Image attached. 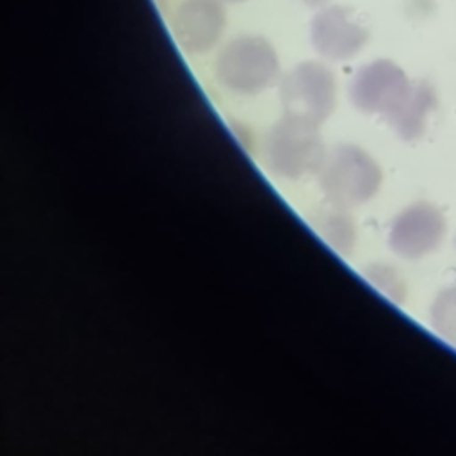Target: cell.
<instances>
[{"mask_svg": "<svg viewBox=\"0 0 456 456\" xmlns=\"http://www.w3.org/2000/svg\"><path fill=\"white\" fill-rule=\"evenodd\" d=\"M217 84L235 96H256L281 78L276 48L264 36L240 34L224 43L214 62Z\"/></svg>", "mask_w": 456, "mask_h": 456, "instance_id": "cell-1", "label": "cell"}, {"mask_svg": "<svg viewBox=\"0 0 456 456\" xmlns=\"http://www.w3.org/2000/svg\"><path fill=\"white\" fill-rule=\"evenodd\" d=\"M317 182L328 203L353 208L369 203L379 192L383 169L363 146L340 142L326 151Z\"/></svg>", "mask_w": 456, "mask_h": 456, "instance_id": "cell-2", "label": "cell"}, {"mask_svg": "<svg viewBox=\"0 0 456 456\" xmlns=\"http://www.w3.org/2000/svg\"><path fill=\"white\" fill-rule=\"evenodd\" d=\"M326 146L317 125L281 116L262 137L260 159L265 171L280 180H299L321 169Z\"/></svg>", "mask_w": 456, "mask_h": 456, "instance_id": "cell-3", "label": "cell"}, {"mask_svg": "<svg viewBox=\"0 0 456 456\" xmlns=\"http://www.w3.org/2000/svg\"><path fill=\"white\" fill-rule=\"evenodd\" d=\"M283 116L321 126L337 107V78L319 61H303L278 82Z\"/></svg>", "mask_w": 456, "mask_h": 456, "instance_id": "cell-4", "label": "cell"}, {"mask_svg": "<svg viewBox=\"0 0 456 456\" xmlns=\"http://www.w3.org/2000/svg\"><path fill=\"white\" fill-rule=\"evenodd\" d=\"M447 235L444 210L426 200L403 207L390 221L387 242L394 255L403 260H420L435 253Z\"/></svg>", "mask_w": 456, "mask_h": 456, "instance_id": "cell-5", "label": "cell"}, {"mask_svg": "<svg viewBox=\"0 0 456 456\" xmlns=\"http://www.w3.org/2000/svg\"><path fill=\"white\" fill-rule=\"evenodd\" d=\"M406 71L390 59H374L356 69L349 82V100L363 114L383 119L399 105L411 87Z\"/></svg>", "mask_w": 456, "mask_h": 456, "instance_id": "cell-6", "label": "cell"}, {"mask_svg": "<svg viewBox=\"0 0 456 456\" xmlns=\"http://www.w3.org/2000/svg\"><path fill=\"white\" fill-rule=\"evenodd\" d=\"M310 45L335 62L356 57L369 41V28L349 5H324L310 20Z\"/></svg>", "mask_w": 456, "mask_h": 456, "instance_id": "cell-7", "label": "cell"}, {"mask_svg": "<svg viewBox=\"0 0 456 456\" xmlns=\"http://www.w3.org/2000/svg\"><path fill=\"white\" fill-rule=\"evenodd\" d=\"M226 27L221 0H182L171 16V32L178 46L191 55L210 52Z\"/></svg>", "mask_w": 456, "mask_h": 456, "instance_id": "cell-8", "label": "cell"}, {"mask_svg": "<svg viewBox=\"0 0 456 456\" xmlns=\"http://www.w3.org/2000/svg\"><path fill=\"white\" fill-rule=\"evenodd\" d=\"M438 105V96L431 82L413 80L406 96L385 118L387 125L403 141H417L428 128V119Z\"/></svg>", "mask_w": 456, "mask_h": 456, "instance_id": "cell-9", "label": "cell"}, {"mask_svg": "<svg viewBox=\"0 0 456 456\" xmlns=\"http://www.w3.org/2000/svg\"><path fill=\"white\" fill-rule=\"evenodd\" d=\"M308 224L314 233L333 253L342 258H349L358 244V224L349 208L328 203L319 207L308 217Z\"/></svg>", "mask_w": 456, "mask_h": 456, "instance_id": "cell-10", "label": "cell"}, {"mask_svg": "<svg viewBox=\"0 0 456 456\" xmlns=\"http://www.w3.org/2000/svg\"><path fill=\"white\" fill-rule=\"evenodd\" d=\"M362 276L387 301L394 305H404L408 299V281L394 264L370 262L362 269Z\"/></svg>", "mask_w": 456, "mask_h": 456, "instance_id": "cell-11", "label": "cell"}, {"mask_svg": "<svg viewBox=\"0 0 456 456\" xmlns=\"http://www.w3.org/2000/svg\"><path fill=\"white\" fill-rule=\"evenodd\" d=\"M429 326L456 349V283L442 287L429 305Z\"/></svg>", "mask_w": 456, "mask_h": 456, "instance_id": "cell-12", "label": "cell"}, {"mask_svg": "<svg viewBox=\"0 0 456 456\" xmlns=\"http://www.w3.org/2000/svg\"><path fill=\"white\" fill-rule=\"evenodd\" d=\"M299 2H303L306 7H312V9H321V7L328 5V2H330V0H299Z\"/></svg>", "mask_w": 456, "mask_h": 456, "instance_id": "cell-13", "label": "cell"}, {"mask_svg": "<svg viewBox=\"0 0 456 456\" xmlns=\"http://www.w3.org/2000/svg\"><path fill=\"white\" fill-rule=\"evenodd\" d=\"M224 2H244V0H224Z\"/></svg>", "mask_w": 456, "mask_h": 456, "instance_id": "cell-14", "label": "cell"}, {"mask_svg": "<svg viewBox=\"0 0 456 456\" xmlns=\"http://www.w3.org/2000/svg\"><path fill=\"white\" fill-rule=\"evenodd\" d=\"M454 244H456V239H454Z\"/></svg>", "mask_w": 456, "mask_h": 456, "instance_id": "cell-15", "label": "cell"}]
</instances>
